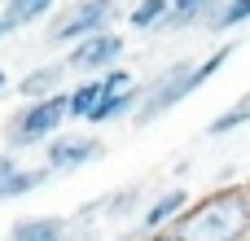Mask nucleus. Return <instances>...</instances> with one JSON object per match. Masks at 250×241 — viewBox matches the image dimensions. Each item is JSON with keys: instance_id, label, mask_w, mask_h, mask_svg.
<instances>
[{"instance_id": "obj_1", "label": "nucleus", "mask_w": 250, "mask_h": 241, "mask_svg": "<svg viewBox=\"0 0 250 241\" xmlns=\"http://www.w3.org/2000/svg\"><path fill=\"white\" fill-rule=\"evenodd\" d=\"M237 57V44L229 40V44H220V48H211L207 57H171L163 70H154L149 79H141V97H136V110H132V127H154L163 114H171L176 105H185L189 97H198L229 61Z\"/></svg>"}, {"instance_id": "obj_2", "label": "nucleus", "mask_w": 250, "mask_h": 241, "mask_svg": "<svg viewBox=\"0 0 250 241\" xmlns=\"http://www.w3.org/2000/svg\"><path fill=\"white\" fill-rule=\"evenodd\" d=\"M171 228L185 241H250V184H220L193 198Z\"/></svg>"}, {"instance_id": "obj_3", "label": "nucleus", "mask_w": 250, "mask_h": 241, "mask_svg": "<svg viewBox=\"0 0 250 241\" xmlns=\"http://www.w3.org/2000/svg\"><path fill=\"white\" fill-rule=\"evenodd\" d=\"M66 92V88H62ZM53 92V97H35V101H22L9 119H4V149H40L44 141H53L70 119H66V97Z\"/></svg>"}, {"instance_id": "obj_4", "label": "nucleus", "mask_w": 250, "mask_h": 241, "mask_svg": "<svg viewBox=\"0 0 250 241\" xmlns=\"http://www.w3.org/2000/svg\"><path fill=\"white\" fill-rule=\"evenodd\" d=\"M119 18H123V0H75V4L53 9L44 18V44L48 48H70L75 40L110 31Z\"/></svg>"}, {"instance_id": "obj_5", "label": "nucleus", "mask_w": 250, "mask_h": 241, "mask_svg": "<svg viewBox=\"0 0 250 241\" xmlns=\"http://www.w3.org/2000/svg\"><path fill=\"white\" fill-rule=\"evenodd\" d=\"M40 149H44V167H48L53 176H75V171L101 162L110 145H105L97 132H57V136L44 141Z\"/></svg>"}, {"instance_id": "obj_6", "label": "nucleus", "mask_w": 250, "mask_h": 241, "mask_svg": "<svg viewBox=\"0 0 250 241\" xmlns=\"http://www.w3.org/2000/svg\"><path fill=\"white\" fill-rule=\"evenodd\" d=\"M127 57V40L110 26V31H97V35H88V40H75L70 48H66V70L70 75H101V70H110V66H119Z\"/></svg>"}, {"instance_id": "obj_7", "label": "nucleus", "mask_w": 250, "mask_h": 241, "mask_svg": "<svg viewBox=\"0 0 250 241\" xmlns=\"http://www.w3.org/2000/svg\"><path fill=\"white\" fill-rule=\"evenodd\" d=\"M193 202V193L185 189V184H171V189H158V193H149V202L141 206V215H136V224H132V233L123 241L141 237V233H154V228H171V220L185 211Z\"/></svg>"}, {"instance_id": "obj_8", "label": "nucleus", "mask_w": 250, "mask_h": 241, "mask_svg": "<svg viewBox=\"0 0 250 241\" xmlns=\"http://www.w3.org/2000/svg\"><path fill=\"white\" fill-rule=\"evenodd\" d=\"M145 202H149V189H145V184H119V189L92 198V211H97L101 224H127V220L141 215Z\"/></svg>"}, {"instance_id": "obj_9", "label": "nucleus", "mask_w": 250, "mask_h": 241, "mask_svg": "<svg viewBox=\"0 0 250 241\" xmlns=\"http://www.w3.org/2000/svg\"><path fill=\"white\" fill-rule=\"evenodd\" d=\"M66 61H44V66H31L22 79H13V92L22 97V101H35V97H53V92H62L66 88Z\"/></svg>"}, {"instance_id": "obj_10", "label": "nucleus", "mask_w": 250, "mask_h": 241, "mask_svg": "<svg viewBox=\"0 0 250 241\" xmlns=\"http://www.w3.org/2000/svg\"><path fill=\"white\" fill-rule=\"evenodd\" d=\"M4 241H70V224L66 215H22L9 224Z\"/></svg>"}, {"instance_id": "obj_11", "label": "nucleus", "mask_w": 250, "mask_h": 241, "mask_svg": "<svg viewBox=\"0 0 250 241\" xmlns=\"http://www.w3.org/2000/svg\"><path fill=\"white\" fill-rule=\"evenodd\" d=\"M136 97H141V79H136V83H127V88H119V92H101V101H97V105H92V114H88V127H110V123L132 119Z\"/></svg>"}, {"instance_id": "obj_12", "label": "nucleus", "mask_w": 250, "mask_h": 241, "mask_svg": "<svg viewBox=\"0 0 250 241\" xmlns=\"http://www.w3.org/2000/svg\"><path fill=\"white\" fill-rule=\"evenodd\" d=\"M246 26H250V0H215L202 18V31H211V35H233Z\"/></svg>"}, {"instance_id": "obj_13", "label": "nucleus", "mask_w": 250, "mask_h": 241, "mask_svg": "<svg viewBox=\"0 0 250 241\" xmlns=\"http://www.w3.org/2000/svg\"><path fill=\"white\" fill-rule=\"evenodd\" d=\"M48 180H53V171H48L44 162H35V167L18 162V171L0 184V202H22V198H31V193L48 189Z\"/></svg>"}, {"instance_id": "obj_14", "label": "nucleus", "mask_w": 250, "mask_h": 241, "mask_svg": "<svg viewBox=\"0 0 250 241\" xmlns=\"http://www.w3.org/2000/svg\"><path fill=\"white\" fill-rule=\"evenodd\" d=\"M53 9H57V0H4L0 22H4L9 35H18V31H26V26H40Z\"/></svg>"}, {"instance_id": "obj_15", "label": "nucleus", "mask_w": 250, "mask_h": 241, "mask_svg": "<svg viewBox=\"0 0 250 241\" xmlns=\"http://www.w3.org/2000/svg\"><path fill=\"white\" fill-rule=\"evenodd\" d=\"M167 13H171V0H132V4H123V22L141 35H158Z\"/></svg>"}, {"instance_id": "obj_16", "label": "nucleus", "mask_w": 250, "mask_h": 241, "mask_svg": "<svg viewBox=\"0 0 250 241\" xmlns=\"http://www.w3.org/2000/svg\"><path fill=\"white\" fill-rule=\"evenodd\" d=\"M66 119L70 123H88V114H92V105L101 101V75H88V79H75L66 92Z\"/></svg>"}, {"instance_id": "obj_17", "label": "nucleus", "mask_w": 250, "mask_h": 241, "mask_svg": "<svg viewBox=\"0 0 250 241\" xmlns=\"http://www.w3.org/2000/svg\"><path fill=\"white\" fill-rule=\"evenodd\" d=\"M242 127H250V92H242L237 101H229V105L207 123V136L220 141V136H233V132H242Z\"/></svg>"}, {"instance_id": "obj_18", "label": "nucleus", "mask_w": 250, "mask_h": 241, "mask_svg": "<svg viewBox=\"0 0 250 241\" xmlns=\"http://www.w3.org/2000/svg\"><path fill=\"white\" fill-rule=\"evenodd\" d=\"M211 4H215V0H171V13H167V22H163L158 35H180V31L202 26V18H207Z\"/></svg>"}, {"instance_id": "obj_19", "label": "nucleus", "mask_w": 250, "mask_h": 241, "mask_svg": "<svg viewBox=\"0 0 250 241\" xmlns=\"http://www.w3.org/2000/svg\"><path fill=\"white\" fill-rule=\"evenodd\" d=\"M18 162H22V158H18V149H0V184L18 171Z\"/></svg>"}, {"instance_id": "obj_20", "label": "nucleus", "mask_w": 250, "mask_h": 241, "mask_svg": "<svg viewBox=\"0 0 250 241\" xmlns=\"http://www.w3.org/2000/svg\"><path fill=\"white\" fill-rule=\"evenodd\" d=\"M132 241H185L176 228H154V233H141V237H132Z\"/></svg>"}, {"instance_id": "obj_21", "label": "nucleus", "mask_w": 250, "mask_h": 241, "mask_svg": "<svg viewBox=\"0 0 250 241\" xmlns=\"http://www.w3.org/2000/svg\"><path fill=\"white\" fill-rule=\"evenodd\" d=\"M9 88H13V79H9V70H4V66H0V97H4V92H9Z\"/></svg>"}, {"instance_id": "obj_22", "label": "nucleus", "mask_w": 250, "mask_h": 241, "mask_svg": "<svg viewBox=\"0 0 250 241\" xmlns=\"http://www.w3.org/2000/svg\"><path fill=\"white\" fill-rule=\"evenodd\" d=\"M4 40H9V31H4V22H0V44H4Z\"/></svg>"}, {"instance_id": "obj_23", "label": "nucleus", "mask_w": 250, "mask_h": 241, "mask_svg": "<svg viewBox=\"0 0 250 241\" xmlns=\"http://www.w3.org/2000/svg\"><path fill=\"white\" fill-rule=\"evenodd\" d=\"M75 241H101V237H75Z\"/></svg>"}]
</instances>
